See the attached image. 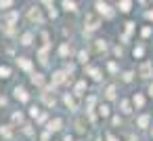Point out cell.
<instances>
[{
	"instance_id": "obj_10",
	"label": "cell",
	"mask_w": 153,
	"mask_h": 141,
	"mask_svg": "<svg viewBox=\"0 0 153 141\" xmlns=\"http://www.w3.org/2000/svg\"><path fill=\"white\" fill-rule=\"evenodd\" d=\"M130 103H132L136 110H143V107H145V95H143V93H134L132 99H130Z\"/></svg>"
},
{
	"instance_id": "obj_16",
	"label": "cell",
	"mask_w": 153,
	"mask_h": 141,
	"mask_svg": "<svg viewBox=\"0 0 153 141\" xmlns=\"http://www.w3.org/2000/svg\"><path fill=\"white\" fill-rule=\"evenodd\" d=\"M99 116H101V118H109V116H111L109 103H101V105H99Z\"/></svg>"
},
{
	"instance_id": "obj_17",
	"label": "cell",
	"mask_w": 153,
	"mask_h": 141,
	"mask_svg": "<svg viewBox=\"0 0 153 141\" xmlns=\"http://www.w3.org/2000/svg\"><path fill=\"white\" fill-rule=\"evenodd\" d=\"M84 91H86V82H84V80H80V82L76 84V88H74V97H82V95H84Z\"/></svg>"
},
{
	"instance_id": "obj_36",
	"label": "cell",
	"mask_w": 153,
	"mask_h": 141,
	"mask_svg": "<svg viewBox=\"0 0 153 141\" xmlns=\"http://www.w3.org/2000/svg\"><path fill=\"white\" fill-rule=\"evenodd\" d=\"M120 38H122V44H128V40H130V34H122Z\"/></svg>"
},
{
	"instance_id": "obj_22",
	"label": "cell",
	"mask_w": 153,
	"mask_h": 141,
	"mask_svg": "<svg viewBox=\"0 0 153 141\" xmlns=\"http://www.w3.org/2000/svg\"><path fill=\"white\" fill-rule=\"evenodd\" d=\"M17 63H19V68H23V70H32V61H30L27 57H19Z\"/></svg>"
},
{
	"instance_id": "obj_32",
	"label": "cell",
	"mask_w": 153,
	"mask_h": 141,
	"mask_svg": "<svg viewBox=\"0 0 153 141\" xmlns=\"http://www.w3.org/2000/svg\"><path fill=\"white\" fill-rule=\"evenodd\" d=\"M134 21H126V34H134Z\"/></svg>"
},
{
	"instance_id": "obj_25",
	"label": "cell",
	"mask_w": 153,
	"mask_h": 141,
	"mask_svg": "<svg viewBox=\"0 0 153 141\" xmlns=\"http://www.w3.org/2000/svg\"><path fill=\"white\" fill-rule=\"evenodd\" d=\"M132 78H134V72H132V70H126V72L122 74V82H126V84H130Z\"/></svg>"
},
{
	"instance_id": "obj_11",
	"label": "cell",
	"mask_w": 153,
	"mask_h": 141,
	"mask_svg": "<svg viewBox=\"0 0 153 141\" xmlns=\"http://www.w3.org/2000/svg\"><path fill=\"white\" fill-rule=\"evenodd\" d=\"M120 114H124V116L132 114V103H130V99H120Z\"/></svg>"
},
{
	"instance_id": "obj_39",
	"label": "cell",
	"mask_w": 153,
	"mask_h": 141,
	"mask_svg": "<svg viewBox=\"0 0 153 141\" xmlns=\"http://www.w3.org/2000/svg\"><path fill=\"white\" fill-rule=\"evenodd\" d=\"M113 53H115L117 57H122V46H115V49H113Z\"/></svg>"
},
{
	"instance_id": "obj_7",
	"label": "cell",
	"mask_w": 153,
	"mask_h": 141,
	"mask_svg": "<svg viewBox=\"0 0 153 141\" xmlns=\"http://www.w3.org/2000/svg\"><path fill=\"white\" fill-rule=\"evenodd\" d=\"M86 76H90L92 80H103V72L99 70V68H94V65H86Z\"/></svg>"
},
{
	"instance_id": "obj_40",
	"label": "cell",
	"mask_w": 153,
	"mask_h": 141,
	"mask_svg": "<svg viewBox=\"0 0 153 141\" xmlns=\"http://www.w3.org/2000/svg\"><path fill=\"white\" fill-rule=\"evenodd\" d=\"M147 93H149V97H153V82L149 84V88H147Z\"/></svg>"
},
{
	"instance_id": "obj_26",
	"label": "cell",
	"mask_w": 153,
	"mask_h": 141,
	"mask_svg": "<svg viewBox=\"0 0 153 141\" xmlns=\"http://www.w3.org/2000/svg\"><path fill=\"white\" fill-rule=\"evenodd\" d=\"M13 7H15V0H0V9L2 11H9Z\"/></svg>"
},
{
	"instance_id": "obj_15",
	"label": "cell",
	"mask_w": 153,
	"mask_h": 141,
	"mask_svg": "<svg viewBox=\"0 0 153 141\" xmlns=\"http://www.w3.org/2000/svg\"><path fill=\"white\" fill-rule=\"evenodd\" d=\"M149 122H151V116H149V114H140V116L136 118V126H138V128H147Z\"/></svg>"
},
{
	"instance_id": "obj_9",
	"label": "cell",
	"mask_w": 153,
	"mask_h": 141,
	"mask_svg": "<svg viewBox=\"0 0 153 141\" xmlns=\"http://www.w3.org/2000/svg\"><path fill=\"white\" fill-rule=\"evenodd\" d=\"M61 9L65 13H78V2L76 0H61Z\"/></svg>"
},
{
	"instance_id": "obj_13",
	"label": "cell",
	"mask_w": 153,
	"mask_h": 141,
	"mask_svg": "<svg viewBox=\"0 0 153 141\" xmlns=\"http://www.w3.org/2000/svg\"><path fill=\"white\" fill-rule=\"evenodd\" d=\"M15 97H17L19 101H23V103L30 101V93H27L23 86H15Z\"/></svg>"
},
{
	"instance_id": "obj_4",
	"label": "cell",
	"mask_w": 153,
	"mask_h": 141,
	"mask_svg": "<svg viewBox=\"0 0 153 141\" xmlns=\"http://www.w3.org/2000/svg\"><path fill=\"white\" fill-rule=\"evenodd\" d=\"M132 7H134V0H117V4H115V11H120V13L128 15V13L132 11Z\"/></svg>"
},
{
	"instance_id": "obj_2",
	"label": "cell",
	"mask_w": 153,
	"mask_h": 141,
	"mask_svg": "<svg viewBox=\"0 0 153 141\" xmlns=\"http://www.w3.org/2000/svg\"><path fill=\"white\" fill-rule=\"evenodd\" d=\"M99 28H101V17H99L97 13H88V15L84 17V30H86V34L97 32Z\"/></svg>"
},
{
	"instance_id": "obj_45",
	"label": "cell",
	"mask_w": 153,
	"mask_h": 141,
	"mask_svg": "<svg viewBox=\"0 0 153 141\" xmlns=\"http://www.w3.org/2000/svg\"><path fill=\"white\" fill-rule=\"evenodd\" d=\"M151 2H153V0H151Z\"/></svg>"
},
{
	"instance_id": "obj_43",
	"label": "cell",
	"mask_w": 153,
	"mask_h": 141,
	"mask_svg": "<svg viewBox=\"0 0 153 141\" xmlns=\"http://www.w3.org/2000/svg\"><path fill=\"white\" fill-rule=\"evenodd\" d=\"M136 2H140V4H145V2H147V0H136Z\"/></svg>"
},
{
	"instance_id": "obj_6",
	"label": "cell",
	"mask_w": 153,
	"mask_h": 141,
	"mask_svg": "<svg viewBox=\"0 0 153 141\" xmlns=\"http://www.w3.org/2000/svg\"><path fill=\"white\" fill-rule=\"evenodd\" d=\"M63 103L69 107V112H78V103H76L74 93H65V95H63Z\"/></svg>"
},
{
	"instance_id": "obj_23",
	"label": "cell",
	"mask_w": 153,
	"mask_h": 141,
	"mask_svg": "<svg viewBox=\"0 0 153 141\" xmlns=\"http://www.w3.org/2000/svg\"><path fill=\"white\" fill-rule=\"evenodd\" d=\"M46 9H48V15H51L53 19H57V17H59V11H57V7H55L53 2H46Z\"/></svg>"
},
{
	"instance_id": "obj_31",
	"label": "cell",
	"mask_w": 153,
	"mask_h": 141,
	"mask_svg": "<svg viewBox=\"0 0 153 141\" xmlns=\"http://www.w3.org/2000/svg\"><path fill=\"white\" fill-rule=\"evenodd\" d=\"M9 76H11V68L2 65V68H0V78H9Z\"/></svg>"
},
{
	"instance_id": "obj_38",
	"label": "cell",
	"mask_w": 153,
	"mask_h": 141,
	"mask_svg": "<svg viewBox=\"0 0 153 141\" xmlns=\"http://www.w3.org/2000/svg\"><path fill=\"white\" fill-rule=\"evenodd\" d=\"M38 112H40V110H38L36 105H34V107H30V116H34V118H36V116H38Z\"/></svg>"
},
{
	"instance_id": "obj_35",
	"label": "cell",
	"mask_w": 153,
	"mask_h": 141,
	"mask_svg": "<svg viewBox=\"0 0 153 141\" xmlns=\"http://www.w3.org/2000/svg\"><path fill=\"white\" fill-rule=\"evenodd\" d=\"M145 19H147V21H153V9L145 11Z\"/></svg>"
},
{
	"instance_id": "obj_44",
	"label": "cell",
	"mask_w": 153,
	"mask_h": 141,
	"mask_svg": "<svg viewBox=\"0 0 153 141\" xmlns=\"http://www.w3.org/2000/svg\"><path fill=\"white\" fill-rule=\"evenodd\" d=\"M151 137H153V130H151Z\"/></svg>"
},
{
	"instance_id": "obj_30",
	"label": "cell",
	"mask_w": 153,
	"mask_h": 141,
	"mask_svg": "<svg viewBox=\"0 0 153 141\" xmlns=\"http://www.w3.org/2000/svg\"><path fill=\"white\" fill-rule=\"evenodd\" d=\"M111 126H115V128H117V126H122V116H117V114H115V116H111Z\"/></svg>"
},
{
	"instance_id": "obj_24",
	"label": "cell",
	"mask_w": 153,
	"mask_h": 141,
	"mask_svg": "<svg viewBox=\"0 0 153 141\" xmlns=\"http://www.w3.org/2000/svg\"><path fill=\"white\" fill-rule=\"evenodd\" d=\"M78 61H80V63H88V61H90V55H88V51H84V49H82V51L78 53Z\"/></svg>"
},
{
	"instance_id": "obj_34",
	"label": "cell",
	"mask_w": 153,
	"mask_h": 141,
	"mask_svg": "<svg viewBox=\"0 0 153 141\" xmlns=\"http://www.w3.org/2000/svg\"><path fill=\"white\" fill-rule=\"evenodd\" d=\"M13 120H15V122H21V120H23V114H21V112H15V114H13Z\"/></svg>"
},
{
	"instance_id": "obj_20",
	"label": "cell",
	"mask_w": 153,
	"mask_h": 141,
	"mask_svg": "<svg viewBox=\"0 0 153 141\" xmlns=\"http://www.w3.org/2000/svg\"><path fill=\"white\" fill-rule=\"evenodd\" d=\"M69 53H71V46H69V42H63V44H61V49H59V57H63V59H65Z\"/></svg>"
},
{
	"instance_id": "obj_3",
	"label": "cell",
	"mask_w": 153,
	"mask_h": 141,
	"mask_svg": "<svg viewBox=\"0 0 153 141\" xmlns=\"http://www.w3.org/2000/svg\"><path fill=\"white\" fill-rule=\"evenodd\" d=\"M138 76H140L143 80H149V78H153V63H151V61H145V63L138 68Z\"/></svg>"
},
{
	"instance_id": "obj_1",
	"label": "cell",
	"mask_w": 153,
	"mask_h": 141,
	"mask_svg": "<svg viewBox=\"0 0 153 141\" xmlns=\"http://www.w3.org/2000/svg\"><path fill=\"white\" fill-rule=\"evenodd\" d=\"M94 13L103 19H113L115 17V9L109 4V2H105V0H97V2H94Z\"/></svg>"
},
{
	"instance_id": "obj_5",
	"label": "cell",
	"mask_w": 153,
	"mask_h": 141,
	"mask_svg": "<svg viewBox=\"0 0 153 141\" xmlns=\"http://www.w3.org/2000/svg\"><path fill=\"white\" fill-rule=\"evenodd\" d=\"M30 21H36L38 26L44 23V15H42V9L40 7H32L30 9Z\"/></svg>"
},
{
	"instance_id": "obj_12",
	"label": "cell",
	"mask_w": 153,
	"mask_h": 141,
	"mask_svg": "<svg viewBox=\"0 0 153 141\" xmlns=\"http://www.w3.org/2000/svg\"><path fill=\"white\" fill-rule=\"evenodd\" d=\"M63 128V118H55L48 122V133H59Z\"/></svg>"
},
{
	"instance_id": "obj_29",
	"label": "cell",
	"mask_w": 153,
	"mask_h": 141,
	"mask_svg": "<svg viewBox=\"0 0 153 141\" xmlns=\"http://www.w3.org/2000/svg\"><path fill=\"white\" fill-rule=\"evenodd\" d=\"M140 36H143V38H149V36H153V28H151V26H145V28L140 30Z\"/></svg>"
},
{
	"instance_id": "obj_19",
	"label": "cell",
	"mask_w": 153,
	"mask_h": 141,
	"mask_svg": "<svg viewBox=\"0 0 153 141\" xmlns=\"http://www.w3.org/2000/svg\"><path fill=\"white\" fill-rule=\"evenodd\" d=\"M143 55H145V46H143V44H136V46L132 49V57H134V59H143Z\"/></svg>"
},
{
	"instance_id": "obj_8",
	"label": "cell",
	"mask_w": 153,
	"mask_h": 141,
	"mask_svg": "<svg viewBox=\"0 0 153 141\" xmlns=\"http://www.w3.org/2000/svg\"><path fill=\"white\" fill-rule=\"evenodd\" d=\"M65 80H67V72H65V70H57V72H53V86L63 84Z\"/></svg>"
},
{
	"instance_id": "obj_18",
	"label": "cell",
	"mask_w": 153,
	"mask_h": 141,
	"mask_svg": "<svg viewBox=\"0 0 153 141\" xmlns=\"http://www.w3.org/2000/svg\"><path fill=\"white\" fill-rule=\"evenodd\" d=\"M94 46H97V51H99V53H107V40H105V38L94 40Z\"/></svg>"
},
{
	"instance_id": "obj_27",
	"label": "cell",
	"mask_w": 153,
	"mask_h": 141,
	"mask_svg": "<svg viewBox=\"0 0 153 141\" xmlns=\"http://www.w3.org/2000/svg\"><path fill=\"white\" fill-rule=\"evenodd\" d=\"M32 82L34 84H38V86H42V82H44V74H32Z\"/></svg>"
},
{
	"instance_id": "obj_37",
	"label": "cell",
	"mask_w": 153,
	"mask_h": 141,
	"mask_svg": "<svg viewBox=\"0 0 153 141\" xmlns=\"http://www.w3.org/2000/svg\"><path fill=\"white\" fill-rule=\"evenodd\" d=\"M65 72H67V74H69V72H76V65H74V63H67V65H65Z\"/></svg>"
},
{
	"instance_id": "obj_14",
	"label": "cell",
	"mask_w": 153,
	"mask_h": 141,
	"mask_svg": "<svg viewBox=\"0 0 153 141\" xmlns=\"http://www.w3.org/2000/svg\"><path fill=\"white\" fill-rule=\"evenodd\" d=\"M115 97H117V86H115V84H109V86L105 88V99H107V101H113Z\"/></svg>"
},
{
	"instance_id": "obj_33",
	"label": "cell",
	"mask_w": 153,
	"mask_h": 141,
	"mask_svg": "<svg viewBox=\"0 0 153 141\" xmlns=\"http://www.w3.org/2000/svg\"><path fill=\"white\" fill-rule=\"evenodd\" d=\"M107 70H109L111 74H117V63H115V61H109V63H107Z\"/></svg>"
},
{
	"instance_id": "obj_28",
	"label": "cell",
	"mask_w": 153,
	"mask_h": 141,
	"mask_svg": "<svg viewBox=\"0 0 153 141\" xmlns=\"http://www.w3.org/2000/svg\"><path fill=\"white\" fill-rule=\"evenodd\" d=\"M0 135H2L4 139H11V137H13V130H11L9 126H0Z\"/></svg>"
},
{
	"instance_id": "obj_42",
	"label": "cell",
	"mask_w": 153,
	"mask_h": 141,
	"mask_svg": "<svg viewBox=\"0 0 153 141\" xmlns=\"http://www.w3.org/2000/svg\"><path fill=\"white\" fill-rule=\"evenodd\" d=\"M107 141H120V139H115L113 135H109V133H107Z\"/></svg>"
},
{
	"instance_id": "obj_41",
	"label": "cell",
	"mask_w": 153,
	"mask_h": 141,
	"mask_svg": "<svg viewBox=\"0 0 153 141\" xmlns=\"http://www.w3.org/2000/svg\"><path fill=\"white\" fill-rule=\"evenodd\" d=\"M63 141H74V135H65V137H63Z\"/></svg>"
},
{
	"instance_id": "obj_21",
	"label": "cell",
	"mask_w": 153,
	"mask_h": 141,
	"mask_svg": "<svg viewBox=\"0 0 153 141\" xmlns=\"http://www.w3.org/2000/svg\"><path fill=\"white\" fill-rule=\"evenodd\" d=\"M32 40H34V34H32V32H25V34L21 36V44H23V46H30Z\"/></svg>"
}]
</instances>
